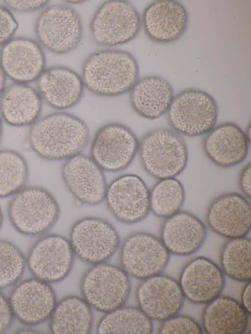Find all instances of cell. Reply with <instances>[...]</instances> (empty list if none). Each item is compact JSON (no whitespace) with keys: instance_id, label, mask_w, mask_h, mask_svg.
Instances as JSON below:
<instances>
[{"instance_id":"6da1fadb","label":"cell","mask_w":251,"mask_h":334,"mask_svg":"<svg viewBox=\"0 0 251 334\" xmlns=\"http://www.w3.org/2000/svg\"><path fill=\"white\" fill-rule=\"evenodd\" d=\"M90 133L86 123L79 117L57 112L38 119L30 125L27 143L30 149L47 161L66 160L87 146Z\"/></svg>"},{"instance_id":"7a4b0ae2","label":"cell","mask_w":251,"mask_h":334,"mask_svg":"<svg viewBox=\"0 0 251 334\" xmlns=\"http://www.w3.org/2000/svg\"><path fill=\"white\" fill-rule=\"evenodd\" d=\"M139 74L137 60L131 53L122 50L102 49L86 58L81 77L84 87L93 94L114 97L130 92Z\"/></svg>"},{"instance_id":"3957f363","label":"cell","mask_w":251,"mask_h":334,"mask_svg":"<svg viewBox=\"0 0 251 334\" xmlns=\"http://www.w3.org/2000/svg\"><path fill=\"white\" fill-rule=\"evenodd\" d=\"M7 214L18 232L33 237L43 235L53 227L60 216V208L46 189L26 185L10 197Z\"/></svg>"},{"instance_id":"277c9868","label":"cell","mask_w":251,"mask_h":334,"mask_svg":"<svg viewBox=\"0 0 251 334\" xmlns=\"http://www.w3.org/2000/svg\"><path fill=\"white\" fill-rule=\"evenodd\" d=\"M138 152L145 171L157 180L176 178L188 163L184 140L176 132L166 128H155L146 133L140 141Z\"/></svg>"},{"instance_id":"5b68a950","label":"cell","mask_w":251,"mask_h":334,"mask_svg":"<svg viewBox=\"0 0 251 334\" xmlns=\"http://www.w3.org/2000/svg\"><path fill=\"white\" fill-rule=\"evenodd\" d=\"M166 114L173 130L180 135L195 137L206 134L216 125L219 106L206 92L189 88L174 95Z\"/></svg>"},{"instance_id":"8992f818","label":"cell","mask_w":251,"mask_h":334,"mask_svg":"<svg viewBox=\"0 0 251 334\" xmlns=\"http://www.w3.org/2000/svg\"><path fill=\"white\" fill-rule=\"evenodd\" d=\"M142 25L137 10L129 1L110 0L96 10L90 24L92 38L98 45L114 47L134 39Z\"/></svg>"},{"instance_id":"52a82bcc","label":"cell","mask_w":251,"mask_h":334,"mask_svg":"<svg viewBox=\"0 0 251 334\" xmlns=\"http://www.w3.org/2000/svg\"><path fill=\"white\" fill-rule=\"evenodd\" d=\"M139 143L128 126L120 122H108L95 132L90 157L103 171L118 172L131 164L138 152Z\"/></svg>"},{"instance_id":"ba28073f","label":"cell","mask_w":251,"mask_h":334,"mask_svg":"<svg viewBox=\"0 0 251 334\" xmlns=\"http://www.w3.org/2000/svg\"><path fill=\"white\" fill-rule=\"evenodd\" d=\"M34 27L40 44L57 54H66L75 49L83 36L80 15L73 8L63 4L46 8L38 16Z\"/></svg>"},{"instance_id":"9c48e42d","label":"cell","mask_w":251,"mask_h":334,"mask_svg":"<svg viewBox=\"0 0 251 334\" xmlns=\"http://www.w3.org/2000/svg\"><path fill=\"white\" fill-rule=\"evenodd\" d=\"M81 288L90 307L107 313L123 306L129 295L130 283L122 267L102 262L85 273Z\"/></svg>"},{"instance_id":"30bf717a","label":"cell","mask_w":251,"mask_h":334,"mask_svg":"<svg viewBox=\"0 0 251 334\" xmlns=\"http://www.w3.org/2000/svg\"><path fill=\"white\" fill-rule=\"evenodd\" d=\"M75 255L96 264L104 262L116 252L120 239L113 225L93 216L82 217L73 225L69 239Z\"/></svg>"},{"instance_id":"8fae6325","label":"cell","mask_w":251,"mask_h":334,"mask_svg":"<svg viewBox=\"0 0 251 334\" xmlns=\"http://www.w3.org/2000/svg\"><path fill=\"white\" fill-rule=\"evenodd\" d=\"M150 192L146 183L139 176L124 174L107 185L104 200L117 220L133 224L143 220L151 212Z\"/></svg>"},{"instance_id":"7c38bea8","label":"cell","mask_w":251,"mask_h":334,"mask_svg":"<svg viewBox=\"0 0 251 334\" xmlns=\"http://www.w3.org/2000/svg\"><path fill=\"white\" fill-rule=\"evenodd\" d=\"M170 257V253L160 239L145 232L128 236L120 251L123 269L128 275L142 280L161 274Z\"/></svg>"},{"instance_id":"4fadbf2b","label":"cell","mask_w":251,"mask_h":334,"mask_svg":"<svg viewBox=\"0 0 251 334\" xmlns=\"http://www.w3.org/2000/svg\"><path fill=\"white\" fill-rule=\"evenodd\" d=\"M103 171L90 156L81 153L65 160L61 177L78 206H95L104 200L107 184Z\"/></svg>"},{"instance_id":"5bb4252c","label":"cell","mask_w":251,"mask_h":334,"mask_svg":"<svg viewBox=\"0 0 251 334\" xmlns=\"http://www.w3.org/2000/svg\"><path fill=\"white\" fill-rule=\"evenodd\" d=\"M74 255L68 239L60 235L49 234L32 245L26 262L36 278L48 283L56 282L69 274Z\"/></svg>"},{"instance_id":"9a60e30c","label":"cell","mask_w":251,"mask_h":334,"mask_svg":"<svg viewBox=\"0 0 251 334\" xmlns=\"http://www.w3.org/2000/svg\"><path fill=\"white\" fill-rule=\"evenodd\" d=\"M209 228L228 239L246 237L251 228V206L243 194L236 192L221 194L209 204L206 212Z\"/></svg>"},{"instance_id":"2e32d148","label":"cell","mask_w":251,"mask_h":334,"mask_svg":"<svg viewBox=\"0 0 251 334\" xmlns=\"http://www.w3.org/2000/svg\"><path fill=\"white\" fill-rule=\"evenodd\" d=\"M46 57L40 45L29 38H12L0 51V65L16 83L27 84L37 80L45 70Z\"/></svg>"},{"instance_id":"e0dca14e","label":"cell","mask_w":251,"mask_h":334,"mask_svg":"<svg viewBox=\"0 0 251 334\" xmlns=\"http://www.w3.org/2000/svg\"><path fill=\"white\" fill-rule=\"evenodd\" d=\"M136 297L143 312L151 320L161 321L177 314L185 298L178 282L162 274L144 279Z\"/></svg>"},{"instance_id":"ac0fdd59","label":"cell","mask_w":251,"mask_h":334,"mask_svg":"<svg viewBox=\"0 0 251 334\" xmlns=\"http://www.w3.org/2000/svg\"><path fill=\"white\" fill-rule=\"evenodd\" d=\"M14 315L26 325L49 318L56 305L55 293L48 283L36 278L25 280L13 290L9 300Z\"/></svg>"},{"instance_id":"d6986e66","label":"cell","mask_w":251,"mask_h":334,"mask_svg":"<svg viewBox=\"0 0 251 334\" xmlns=\"http://www.w3.org/2000/svg\"><path fill=\"white\" fill-rule=\"evenodd\" d=\"M185 298L196 304H206L221 295L225 285L224 273L213 261L203 256L190 261L178 282Z\"/></svg>"},{"instance_id":"ffe728a7","label":"cell","mask_w":251,"mask_h":334,"mask_svg":"<svg viewBox=\"0 0 251 334\" xmlns=\"http://www.w3.org/2000/svg\"><path fill=\"white\" fill-rule=\"evenodd\" d=\"M250 143L244 131L237 124L225 122L215 125L202 142V149L216 166L230 168L247 158Z\"/></svg>"},{"instance_id":"44dd1931","label":"cell","mask_w":251,"mask_h":334,"mask_svg":"<svg viewBox=\"0 0 251 334\" xmlns=\"http://www.w3.org/2000/svg\"><path fill=\"white\" fill-rule=\"evenodd\" d=\"M141 22L150 39L168 44L177 40L185 33L188 15L183 5L177 1L155 0L144 9Z\"/></svg>"},{"instance_id":"7402d4cb","label":"cell","mask_w":251,"mask_h":334,"mask_svg":"<svg viewBox=\"0 0 251 334\" xmlns=\"http://www.w3.org/2000/svg\"><path fill=\"white\" fill-rule=\"evenodd\" d=\"M207 234V227L200 218L180 210L163 222L160 239L170 254L187 256L200 249Z\"/></svg>"},{"instance_id":"603a6c76","label":"cell","mask_w":251,"mask_h":334,"mask_svg":"<svg viewBox=\"0 0 251 334\" xmlns=\"http://www.w3.org/2000/svg\"><path fill=\"white\" fill-rule=\"evenodd\" d=\"M37 85L42 98L50 106L59 110L75 106L81 99L84 90L81 77L62 66L45 69L37 79Z\"/></svg>"},{"instance_id":"cb8c5ba5","label":"cell","mask_w":251,"mask_h":334,"mask_svg":"<svg viewBox=\"0 0 251 334\" xmlns=\"http://www.w3.org/2000/svg\"><path fill=\"white\" fill-rule=\"evenodd\" d=\"M42 108L38 91L27 84H11L0 95V116L11 126L32 125L39 119Z\"/></svg>"},{"instance_id":"d4e9b609","label":"cell","mask_w":251,"mask_h":334,"mask_svg":"<svg viewBox=\"0 0 251 334\" xmlns=\"http://www.w3.org/2000/svg\"><path fill=\"white\" fill-rule=\"evenodd\" d=\"M129 93L130 104L141 117L154 120L167 113L174 98L171 84L157 75L138 79Z\"/></svg>"},{"instance_id":"484cf974","label":"cell","mask_w":251,"mask_h":334,"mask_svg":"<svg viewBox=\"0 0 251 334\" xmlns=\"http://www.w3.org/2000/svg\"><path fill=\"white\" fill-rule=\"evenodd\" d=\"M250 316L240 302L221 294L206 304L202 328L208 334H243L248 329Z\"/></svg>"},{"instance_id":"4316f807","label":"cell","mask_w":251,"mask_h":334,"mask_svg":"<svg viewBox=\"0 0 251 334\" xmlns=\"http://www.w3.org/2000/svg\"><path fill=\"white\" fill-rule=\"evenodd\" d=\"M92 324L90 306L78 296H68L55 307L50 317V328L54 334H88Z\"/></svg>"},{"instance_id":"83f0119b","label":"cell","mask_w":251,"mask_h":334,"mask_svg":"<svg viewBox=\"0 0 251 334\" xmlns=\"http://www.w3.org/2000/svg\"><path fill=\"white\" fill-rule=\"evenodd\" d=\"M153 324L139 308L122 306L106 313L98 324L99 334H142L152 333Z\"/></svg>"},{"instance_id":"f1b7e54d","label":"cell","mask_w":251,"mask_h":334,"mask_svg":"<svg viewBox=\"0 0 251 334\" xmlns=\"http://www.w3.org/2000/svg\"><path fill=\"white\" fill-rule=\"evenodd\" d=\"M251 240L246 237L228 239L220 253L223 272L231 279L239 282L251 280Z\"/></svg>"},{"instance_id":"f546056e","label":"cell","mask_w":251,"mask_h":334,"mask_svg":"<svg viewBox=\"0 0 251 334\" xmlns=\"http://www.w3.org/2000/svg\"><path fill=\"white\" fill-rule=\"evenodd\" d=\"M185 199L181 182L176 178L158 180L150 190V211L166 219L180 211Z\"/></svg>"},{"instance_id":"4dcf8cb0","label":"cell","mask_w":251,"mask_h":334,"mask_svg":"<svg viewBox=\"0 0 251 334\" xmlns=\"http://www.w3.org/2000/svg\"><path fill=\"white\" fill-rule=\"evenodd\" d=\"M29 167L17 151L0 149V198L11 197L26 185Z\"/></svg>"},{"instance_id":"1f68e13d","label":"cell","mask_w":251,"mask_h":334,"mask_svg":"<svg viewBox=\"0 0 251 334\" xmlns=\"http://www.w3.org/2000/svg\"><path fill=\"white\" fill-rule=\"evenodd\" d=\"M25 266V259L20 248L9 240L0 239V288L18 281Z\"/></svg>"},{"instance_id":"d6a6232c","label":"cell","mask_w":251,"mask_h":334,"mask_svg":"<svg viewBox=\"0 0 251 334\" xmlns=\"http://www.w3.org/2000/svg\"><path fill=\"white\" fill-rule=\"evenodd\" d=\"M162 322L159 334H201L203 332L201 325L189 316L176 314Z\"/></svg>"},{"instance_id":"836d02e7","label":"cell","mask_w":251,"mask_h":334,"mask_svg":"<svg viewBox=\"0 0 251 334\" xmlns=\"http://www.w3.org/2000/svg\"><path fill=\"white\" fill-rule=\"evenodd\" d=\"M18 27V23L7 7L0 5V46L12 38Z\"/></svg>"},{"instance_id":"e575fe53","label":"cell","mask_w":251,"mask_h":334,"mask_svg":"<svg viewBox=\"0 0 251 334\" xmlns=\"http://www.w3.org/2000/svg\"><path fill=\"white\" fill-rule=\"evenodd\" d=\"M10 9L19 12H29L36 11L43 7L49 0H4Z\"/></svg>"},{"instance_id":"d590c367","label":"cell","mask_w":251,"mask_h":334,"mask_svg":"<svg viewBox=\"0 0 251 334\" xmlns=\"http://www.w3.org/2000/svg\"><path fill=\"white\" fill-rule=\"evenodd\" d=\"M13 316L9 301L0 292V334L5 332L11 326Z\"/></svg>"},{"instance_id":"8d00e7d4","label":"cell","mask_w":251,"mask_h":334,"mask_svg":"<svg viewBox=\"0 0 251 334\" xmlns=\"http://www.w3.org/2000/svg\"><path fill=\"white\" fill-rule=\"evenodd\" d=\"M251 165L249 162L241 170L238 179L239 187L243 195L249 200L251 197Z\"/></svg>"},{"instance_id":"74e56055","label":"cell","mask_w":251,"mask_h":334,"mask_svg":"<svg viewBox=\"0 0 251 334\" xmlns=\"http://www.w3.org/2000/svg\"><path fill=\"white\" fill-rule=\"evenodd\" d=\"M251 281L246 282V284L243 288L241 294V304L249 313L251 315Z\"/></svg>"},{"instance_id":"f35d334b","label":"cell","mask_w":251,"mask_h":334,"mask_svg":"<svg viewBox=\"0 0 251 334\" xmlns=\"http://www.w3.org/2000/svg\"><path fill=\"white\" fill-rule=\"evenodd\" d=\"M6 82V75L0 65V95L4 90Z\"/></svg>"},{"instance_id":"ab89813d","label":"cell","mask_w":251,"mask_h":334,"mask_svg":"<svg viewBox=\"0 0 251 334\" xmlns=\"http://www.w3.org/2000/svg\"><path fill=\"white\" fill-rule=\"evenodd\" d=\"M251 124H249V125L247 127L246 131H244L245 136L247 138V139L248 140V142L250 143H251Z\"/></svg>"},{"instance_id":"60d3db41","label":"cell","mask_w":251,"mask_h":334,"mask_svg":"<svg viewBox=\"0 0 251 334\" xmlns=\"http://www.w3.org/2000/svg\"><path fill=\"white\" fill-rule=\"evenodd\" d=\"M3 129V120L0 116V144L2 138Z\"/></svg>"},{"instance_id":"b9f144b4","label":"cell","mask_w":251,"mask_h":334,"mask_svg":"<svg viewBox=\"0 0 251 334\" xmlns=\"http://www.w3.org/2000/svg\"><path fill=\"white\" fill-rule=\"evenodd\" d=\"M3 222V214L2 209L0 206V230L2 227Z\"/></svg>"},{"instance_id":"7bdbcfd3","label":"cell","mask_w":251,"mask_h":334,"mask_svg":"<svg viewBox=\"0 0 251 334\" xmlns=\"http://www.w3.org/2000/svg\"><path fill=\"white\" fill-rule=\"evenodd\" d=\"M20 333H32L33 332H35V331H33L31 330H29V329H25V330H21V331H20Z\"/></svg>"}]
</instances>
